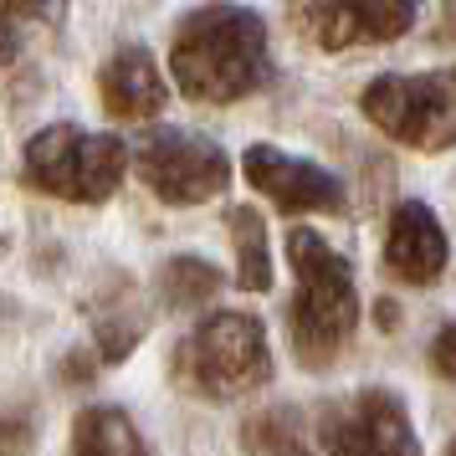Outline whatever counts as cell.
Returning <instances> with one entry per match:
<instances>
[{
    "mask_svg": "<svg viewBox=\"0 0 456 456\" xmlns=\"http://www.w3.org/2000/svg\"><path fill=\"white\" fill-rule=\"evenodd\" d=\"M241 169H247L251 190H262L282 216H344V206H349L338 175L272 144H251L241 154Z\"/></svg>",
    "mask_w": 456,
    "mask_h": 456,
    "instance_id": "obj_9",
    "label": "cell"
},
{
    "mask_svg": "<svg viewBox=\"0 0 456 456\" xmlns=\"http://www.w3.org/2000/svg\"><path fill=\"white\" fill-rule=\"evenodd\" d=\"M288 262L297 277V292L288 303L292 354L303 370H329L344 359V349L354 344V329H359L354 272L313 226L288 231Z\"/></svg>",
    "mask_w": 456,
    "mask_h": 456,
    "instance_id": "obj_2",
    "label": "cell"
},
{
    "mask_svg": "<svg viewBox=\"0 0 456 456\" xmlns=\"http://www.w3.org/2000/svg\"><path fill=\"white\" fill-rule=\"evenodd\" d=\"M11 16H26V21H42V26H57L67 16V0H0Z\"/></svg>",
    "mask_w": 456,
    "mask_h": 456,
    "instance_id": "obj_17",
    "label": "cell"
},
{
    "mask_svg": "<svg viewBox=\"0 0 456 456\" xmlns=\"http://www.w3.org/2000/svg\"><path fill=\"white\" fill-rule=\"evenodd\" d=\"M446 231L436 221V210L426 200H400L390 210V226H385V267L395 282L405 288H431L446 272Z\"/></svg>",
    "mask_w": 456,
    "mask_h": 456,
    "instance_id": "obj_10",
    "label": "cell"
},
{
    "mask_svg": "<svg viewBox=\"0 0 456 456\" xmlns=\"http://www.w3.org/2000/svg\"><path fill=\"white\" fill-rule=\"evenodd\" d=\"M169 72L175 87L190 103H236L272 77L267 57V21L236 5V0H210L180 16L169 37Z\"/></svg>",
    "mask_w": 456,
    "mask_h": 456,
    "instance_id": "obj_1",
    "label": "cell"
},
{
    "mask_svg": "<svg viewBox=\"0 0 456 456\" xmlns=\"http://www.w3.org/2000/svg\"><path fill=\"white\" fill-rule=\"evenodd\" d=\"M359 113L370 118L385 139L405 149H420V154H446L456 139V98H452V72H415V77H400V72H385L364 87L359 98Z\"/></svg>",
    "mask_w": 456,
    "mask_h": 456,
    "instance_id": "obj_5",
    "label": "cell"
},
{
    "mask_svg": "<svg viewBox=\"0 0 456 456\" xmlns=\"http://www.w3.org/2000/svg\"><path fill=\"white\" fill-rule=\"evenodd\" d=\"M93 370H98V359H93V354H67L62 370H57V379H62L67 390H72V385H83V379H87Z\"/></svg>",
    "mask_w": 456,
    "mask_h": 456,
    "instance_id": "obj_19",
    "label": "cell"
},
{
    "mask_svg": "<svg viewBox=\"0 0 456 456\" xmlns=\"http://www.w3.org/2000/svg\"><path fill=\"white\" fill-rule=\"evenodd\" d=\"M72 456H149L134 415L118 405H87L72 420Z\"/></svg>",
    "mask_w": 456,
    "mask_h": 456,
    "instance_id": "obj_12",
    "label": "cell"
},
{
    "mask_svg": "<svg viewBox=\"0 0 456 456\" xmlns=\"http://www.w3.org/2000/svg\"><path fill=\"white\" fill-rule=\"evenodd\" d=\"M149 333V313L134 308V297H113V303H98V318H93V338H98V359L103 364H124L128 354L139 349V338Z\"/></svg>",
    "mask_w": 456,
    "mask_h": 456,
    "instance_id": "obj_14",
    "label": "cell"
},
{
    "mask_svg": "<svg viewBox=\"0 0 456 456\" xmlns=\"http://www.w3.org/2000/svg\"><path fill=\"white\" fill-rule=\"evenodd\" d=\"M452 344H456L452 329H441V333L431 338V370H436V379H452V374H456V364H452Z\"/></svg>",
    "mask_w": 456,
    "mask_h": 456,
    "instance_id": "obj_18",
    "label": "cell"
},
{
    "mask_svg": "<svg viewBox=\"0 0 456 456\" xmlns=\"http://www.w3.org/2000/svg\"><path fill=\"white\" fill-rule=\"evenodd\" d=\"M16 57V31H11V11L0 5V62H11Z\"/></svg>",
    "mask_w": 456,
    "mask_h": 456,
    "instance_id": "obj_20",
    "label": "cell"
},
{
    "mask_svg": "<svg viewBox=\"0 0 456 456\" xmlns=\"http://www.w3.org/2000/svg\"><path fill=\"white\" fill-rule=\"evenodd\" d=\"M415 16H420V0H297V21L308 42L323 52L400 42Z\"/></svg>",
    "mask_w": 456,
    "mask_h": 456,
    "instance_id": "obj_8",
    "label": "cell"
},
{
    "mask_svg": "<svg viewBox=\"0 0 456 456\" xmlns=\"http://www.w3.org/2000/svg\"><path fill=\"white\" fill-rule=\"evenodd\" d=\"M318 441L329 456H420L405 400L379 385L329 405L318 415Z\"/></svg>",
    "mask_w": 456,
    "mask_h": 456,
    "instance_id": "obj_7",
    "label": "cell"
},
{
    "mask_svg": "<svg viewBox=\"0 0 456 456\" xmlns=\"http://www.w3.org/2000/svg\"><path fill=\"white\" fill-rule=\"evenodd\" d=\"M221 292V272L210 267L206 256H169L165 267H159V297H165L169 308H200Z\"/></svg>",
    "mask_w": 456,
    "mask_h": 456,
    "instance_id": "obj_15",
    "label": "cell"
},
{
    "mask_svg": "<svg viewBox=\"0 0 456 456\" xmlns=\"http://www.w3.org/2000/svg\"><path fill=\"white\" fill-rule=\"evenodd\" d=\"M98 93H103V108L124 124H144V118H159L169 103V87L159 77V67L144 46H124L113 52L103 67H98Z\"/></svg>",
    "mask_w": 456,
    "mask_h": 456,
    "instance_id": "obj_11",
    "label": "cell"
},
{
    "mask_svg": "<svg viewBox=\"0 0 456 456\" xmlns=\"http://www.w3.org/2000/svg\"><path fill=\"white\" fill-rule=\"evenodd\" d=\"M374 323H379V329H400V313H395L390 297H379V308H374Z\"/></svg>",
    "mask_w": 456,
    "mask_h": 456,
    "instance_id": "obj_21",
    "label": "cell"
},
{
    "mask_svg": "<svg viewBox=\"0 0 456 456\" xmlns=\"http://www.w3.org/2000/svg\"><path fill=\"white\" fill-rule=\"evenodd\" d=\"M297 426H303L297 411L272 405V411L251 415L247 426H241V446H247L251 456H313L308 446H303V431H297Z\"/></svg>",
    "mask_w": 456,
    "mask_h": 456,
    "instance_id": "obj_16",
    "label": "cell"
},
{
    "mask_svg": "<svg viewBox=\"0 0 456 456\" xmlns=\"http://www.w3.org/2000/svg\"><path fill=\"white\" fill-rule=\"evenodd\" d=\"M226 231L236 247V288L241 292H267L272 288V247H267V226L251 206H231L226 210Z\"/></svg>",
    "mask_w": 456,
    "mask_h": 456,
    "instance_id": "obj_13",
    "label": "cell"
},
{
    "mask_svg": "<svg viewBox=\"0 0 456 456\" xmlns=\"http://www.w3.org/2000/svg\"><path fill=\"white\" fill-rule=\"evenodd\" d=\"M175 379L200 400H241L272 385V344L251 313H210L175 349Z\"/></svg>",
    "mask_w": 456,
    "mask_h": 456,
    "instance_id": "obj_3",
    "label": "cell"
},
{
    "mask_svg": "<svg viewBox=\"0 0 456 456\" xmlns=\"http://www.w3.org/2000/svg\"><path fill=\"white\" fill-rule=\"evenodd\" d=\"M128 165L165 206H206L231 185V154L190 128H149L134 139Z\"/></svg>",
    "mask_w": 456,
    "mask_h": 456,
    "instance_id": "obj_6",
    "label": "cell"
},
{
    "mask_svg": "<svg viewBox=\"0 0 456 456\" xmlns=\"http://www.w3.org/2000/svg\"><path fill=\"white\" fill-rule=\"evenodd\" d=\"M21 175L31 190H42L67 206H103L128 175V144L118 134H93L77 124L42 128L21 154Z\"/></svg>",
    "mask_w": 456,
    "mask_h": 456,
    "instance_id": "obj_4",
    "label": "cell"
}]
</instances>
